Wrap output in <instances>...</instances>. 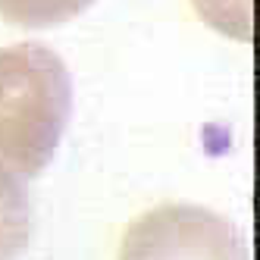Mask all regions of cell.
Listing matches in <instances>:
<instances>
[{"instance_id":"obj_1","label":"cell","mask_w":260,"mask_h":260,"mask_svg":"<svg viewBox=\"0 0 260 260\" xmlns=\"http://www.w3.org/2000/svg\"><path fill=\"white\" fill-rule=\"evenodd\" d=\"M72 113L66 63L44 44L0 47V163L38 176L53 160Z\"/></svg>"},{"instance_id":"obj_2","label":"cell","mask_w":260,"mask_h":260,"mask_svg":"<svg viewBox=\"0 0 260 260\" xmlns=\"http://www.w3.org/2000/svg\"><path fill=\"white\" fill-rule=\"evenodd\" d=\"M119 260H248L235 226L207 207L160 204L125 229Z\"/></svg>"},{"instance_id":"obj_3","label":"cell","mask_w":260,"mask_h":260,"mask_svg":"<svg viewBox=\"0 0 260 260\" xmlns=\"http://www.w3.org/2000/svg\"><path fill=\"white\" fill-rule=\"evenodd\" d=\"M31 238V204L25 182L0 163V260H16Z\"/></svg>"},{"instance_id":"obj_4","label":"cell","mask_w":260,"mask_h":260,"mask_svg":"<svg viewBox=\"0 0 260 260\" xmlns=\"http://www.w3.org/2000/svg\"><path fill=\"white\" fill-rule=\"evenodd\" d=\"M94 0H0V19L22 28H47L69 22Z\"/></svg>"}]
</instances>
